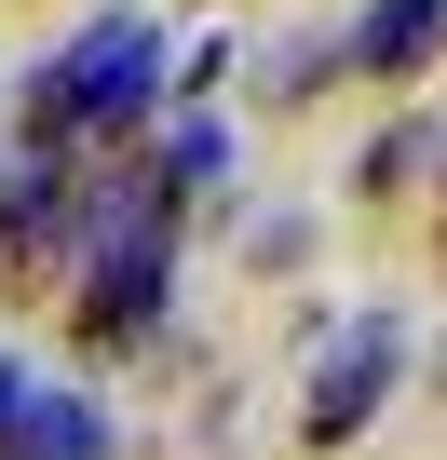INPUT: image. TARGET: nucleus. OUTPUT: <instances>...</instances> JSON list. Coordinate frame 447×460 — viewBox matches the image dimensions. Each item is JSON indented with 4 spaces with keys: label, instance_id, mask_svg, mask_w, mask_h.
<instances>
[{
    "label": "nucleus",
    "instance_id": "1",
    "mask_svg": "<svg viewBox=\"0 0 447 460\" xmlns=\"http://www.w3.org/2000/svg\"><path fill=\"white\" fill-rule=\"evenodd\" d=\"M0 460H109V406L95 393H55L0 352Z\"/></svg>",
    "mask_w": 447,
    "mask_h": 460
},
{
    "label": "nucleus",
    "instance_id": "2",
    "mask_svg": "<svg viewBox=\"0 0 447 460\" xmlns=\"http://www.w3.org/2000/svg\"><path fill=\"white\" fill-rule=\"evenodd\" d=\"M393 393V325L380 312H353L339 339H326V379H312V447H339V433H366V406Z\"/></svg>",
    "mask_w": 447,
    "mask_h": 460
},
{
    "label": "nucleus",
    "instance_id": "3",
    "mask_svg": "<svg viewBox=\"0 0 447 460\" xmlns=\"http://www.w3.org/2000/svg\"><path fill=\"white\" fill-rule=\"evenodd\" d=\"M447 41V0H366L353 14V68H420Z\"/></svg>",
    "mask_w": 447,
    "mask_h": 460
},
{
    "label": "nucleus",
    "instance_id": "4",
    "mask_svg": "<svg viewBox=\"0 0 447 460\" xmlns=\"http://www.w3.org/2000/svg\"><path fill=\"white\" fill-rule=\"evenodd\" d=\"M203 176H231V136H217V122H176V136H163V203L203 190Z\"/></svg>",
    "mask_w": 447,
    "mask_h": 460
}]
</instances>
